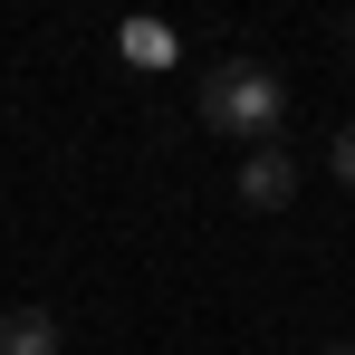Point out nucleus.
<instances>
[{
	"label": "nucleus",
	"mask_w": 355,
	"mask_h": 355,
	"mask_svg": "<svg viewBox=\"0 0 355 355\" xmlns=\"http://www.w3.org/2000/svg\"><path fill=\"white\" fill-rule=\"evenodd\" d=\"M192 106H202L211 135H231V144H279L288 87H279V67H259V58H211L202 87H192Z\"/></svg>",
	"instance_id": "f257e3e1"
},
{
	"label": "nucleus",
	"mask_w": 355,
	"mask_h": 355,
	"mask_svg": "<svg viewBox=\"0 0 355 355\" xmlns=\"http://www.w3.org/2000/svg\"><path fill=\"white\" fill-rule=\"evenodd\" d=\"M288 192H297V154L288 144H250L240 154V202L250 211H288Z\"/></svg>",
	"instance_id": "f03ea898"
},
{
	"label": "nucleus",
	"mask_w": 355,
	"mask_h": 355,
	"mask_svg": "<svg viewBox=\"0 0 355 355\" xmlns=\"http://www.w3.org/2000/svg\"><path fill=\"white\" fill-rule=\"evenodd\" d=\"M0 355H58V317L49 307H10L0 317Z\"/></svg>",
	"instance_id": "7ed1b4c3"
},
{
	"label": "nucleus",
	"mask_w": 355,
	"mask_h": 355,
	"mask_svg": "<svg viewBox=\"0 0 355 355\" xmlns=\"http://www.w3.org/2000/svg\"><path fill=\"white\" fill-rule=\"evenodd\" d=\"M135 67H173V29H154V19H125V39H116Z\"/></svg>",
	"instance_id": "20e7f679"
},
{
	"label": "nucleus",
	"mask_w": 355,
	"mask_h": 355,
	"mask_svg": "<svg viewBox=\"0 0 355 355\" xmlns=\"http://www.w3.org/2000/svg\"><path fill=\"white\" fill-rule=\"evenodd\" d=\"M327 173L355 192V125H336V144H327Z\"/></svg>",
	"instance_id": "39448f33"
},
{
	"label": "nucleus",
	"mask_w": 355,
	"mask_h": 355,
	"mask_svg": "<svg viewBox=\"0 0 355 355\" xmlns=\"http://www.w3.org/2000/svg\"><path fill=\"white\" fill-rule=\"evenodd\" d=\"M327 355H355V346H327Z\"/></svg>",
	"instance_id": "423d86ee"
},
{
	"label": "nucleus",
	"mask_w": 355,
	"mask_h": 355,
	"mask_svg": "<svg viewBox=\"0 0 355 355\" xmlns=\"http://www.w3.org/2000/svg\"><path fill=\"white\" fill-rule=\"evenodd\" d=\"M346 39H355V19H346Z\"/></svg>",
	"instance_id": "0eeeda50"
}]
</instances>
